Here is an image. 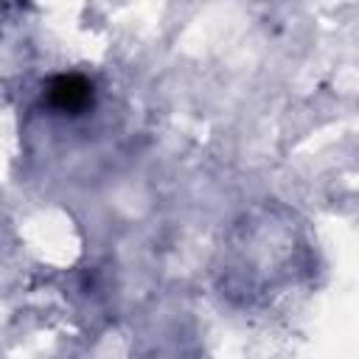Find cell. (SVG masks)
Segmentation results:
<instances>
[{
	"label": "cell",
	"instance_id": "6da1fadb",
	"mask_svg": "<svg viewBox=\"0 0 359 359\" xmlns=\"http://www.w3.org/2000/svg\"><path fill=\"white\" fill-rule=\"evenodd\" d=\"M93 81L81 73H59L48 79L42 90V101L56 112V115H81L93 107Z\"/></svg>",
	"mask_w": 359,
	"mask_h": 359
}]
</instances>
